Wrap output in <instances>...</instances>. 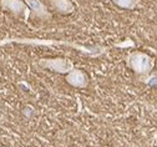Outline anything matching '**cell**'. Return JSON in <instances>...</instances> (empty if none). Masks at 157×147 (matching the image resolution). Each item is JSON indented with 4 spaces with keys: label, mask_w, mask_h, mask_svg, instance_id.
<instances>
[{
    "label": "cell",
    "mask_w": 157,
    "mask_h": 147,
    "mask_svg": "<svg viewBox=\"0 0 157 147\" xmlns=\"http://www.w3.org/2000/svg\"><path fill=\"white\" fill-rule=\"evenodd\" d=\"M23 44V45H33V46H69L75 49L76 51H80L84 55H87L90 57H99L102 56L109 51V46L104 45H92V46H86L74 43V41L69 40H56V39H34V37H8L0 41V45H5V44Z\"/></svg>",
    "instance_id": "6da1fadb"
},
{
    "label": "cell",
    "mask_w": 157,
    "mask_h": 147,
    "mask_svg": "<svg viewBox=\"0 0 157 147\" xmlns=\"http://www.w3.org/2000/svg\"><path fill=\"white\" fill-rule=\"evenodd\" d=\"M127 66L136 74L144 75L150 72L153 66V60L145 52L141 51H132L126 56Z\"/></svg>",
    "instance_id": "7a4b0ae2"
},
{
    "label": "cell",
    "mask_w": 157,
    "mask_h": 147,
    "mask_svg": "<svg viewBox=\"0 0 157 147\" xmlns=\"http://www.w3.org/2000/svg\"><path fill=\"white\" fill-rule=\"evenodd\" d=\"M37 66L44 70H49V71L57 72V74H64V75H66L75 68L74 62L70 59L61 57V56L40 59L37 61Z\"/></svg>",
    "instance_id": "3957f363"
},
{
    "label": "cell",
    "mask_w": 157,
    "mask_h": 147,
    "mask_svg": "<svg viewBox=\"0 0 157 147\" xmlns=\"http://www.w3.org/2000/svg\"><path fill=\"white\" fill-rule=\"evenodd\" d=\"M0 6L3 10L11 13L14 16L21 19L24 23L29 21L30 9L24 0H0Z\"/></svg>",
    "instance_id": "277c9868"
},
{
    "label": "cell",
    "mask_w": 157,
    "mask_h": 147,
    "mask_svg": "<svg viewBox=\"0 0 157 147\" xmlns=\"http://www.w3.org/2000/svg\"><path fill=\"white\" fill-rule=\"evenodd\" d=\"M65 80L69 85L77 87V89H85L89 86V76L81 69H72L70 72L65 75Z\"/></svg>",
    "instance_id": "5b68a950"
},
{
    "label": "cell",
    "mask_w": 157,
    "mask_h": 147,
    "mask_svg": "<svg viewBox=\"0 0 157 147\" xmlns=\"http://www.w3.org/2000/svg\"><path fill=\"white\" fill-rule=\"evenodd\" d=\"M26 5L29 6L30 11L40 20H50L51 19V13L48 10L45 4L41 0H24Z\"/></svg>",
    "instance_id": "8992f818"
},
{
    "label": "cell",
    "mask_w": 157,
    "mask_h": 147,
    "mask_svg": "<svg viewBox=\"0 0 157 147\" xmlns=\"http://www.w3.org/2000/svg\"><path fill=\"white\" fill-rule=\"evenodd\" d=\"M52 8L63 15H70L75 11V4L71 0H51Z\"/></svg>",
    "instance_id": "52a82bcc"
},
{
    "label": "cell",
    "mask_w": 157,
    "mask_h": 147,
    "mask_svg": "<svg viewBox=\"0 0 157 147\" xmlns=\"http://www.w3.org/2000/svg\"><path fill=\"white\" fill-rule=\"evenodd\" d=\"M116 6L121 9H127V10H133L137 5H139L140 0H112Z\"/></svg>",
    "instance_id": "ba28073f"
}]
</instances>
